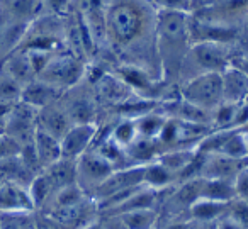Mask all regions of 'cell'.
<instances>
[{"mask_svg": "<svg viewBox=\"0 0 248 229\" xmlns=\"http://www.w3.org/2000/svg\"><path fill=\"white\" fill-rule=\"evenodd\" d=\"M156 9L152 0L107 2V45L119 53H138L146 45L155 46Z\"/></svg>", "mask_w": 248, "mask_h": 229, "instance_id": "obj_1", "label": "cell"}, {"mask_svg": "<svg viewBox=\"0 0 248 229\" xmlns=\"http://www.w3.org/2000/svg\"><path fill=\"white\" fill-rule=\"evenodd\" d=\"M155 45L162 75L167 78H179L184 61L192 46L190 14L165 11L156 12Z\"/></svg>", "mask_w": 248, "mask_h": 229, "instance_id": "obj_2", "label": "cell"}, {"mask_svg": "<svg viewBox=\"0 0 248 229\" xmlns=\"http://www.w3.org/2000/svg\"><path fill=\"white\" fill-rule=\"evenodd\" d=\"M234 53L230 43H214V41H201L194 43L189 49L186 61H184L182 72L192 66L196 72L194 76L201 73H221L233 65ZM180 72V75H182Z\"/></svg>", "mask_w": 248, "mask_h": 229, "instance_id": "obj_3", "label": "cell"}, {"mask_svg": "<svg viewBox=\"0 0 248 229\" xmlns=\"http://www.w3.org/2000/svg\"><path fill=\"white\" fill-rule=\"evenodd\" d=\"M85 76V63L82 58L73 55L70 49H60L53 55L46 68L38 75V78L68 92L80 83Z\"/></svg>", "mask_w": 248, "mask_h": 229, "instance_id": "obj_4", "label": "cell"}, {"mask_svg": "<svg viewBox=\"0 0 248 229\" xmlns=\"http://www.w3.org/2000/svg\"><path fill=\"white\" fill-rule=\"evenodd\" d=\"M179 97L197 109L211 114L223 104L221 73H201L186 80Z\"/></svg>", "mask_w": 248, "mask_h": 229, "instance_id": "obj_5", "label": "cell"}, {"mask_svg": "<svg viewBox=\"0 0 248 229\" xmlns=\"http://www.w3.org/2000/svg\"><path fill=\"white\" fill-rule=\"evenodd\" d=\"M38 133V109L19 100L5 117V134L11 136L21 148L34 143Z\"/></svg>", "mask_w": 248, "mask_h": 229, "instance_id": "obj_6", "label": "cell"}, {"mask_svg": "<svg viewBox=\"0 0 248 229\" xmlns=\"http://www.w3.org/2000/svg\"><path fill=\"white\" fill-rule=\"evenodd\" d=\"M116 170L112 163L102 158L95 150H89L77 158V183L92 195Z\"/></svg>", "mask_w": 248, "mask_h": 229, "instance_id": "obj_7", "label": "cell"}, {"mask_svg": "<svg viewBox=\"0 0 248 229\" xmlns=\"http://www.w3.org/2000/svg\"><path fill=\"white\" fill-rule=\"evenodd\" d=\"M107 2L109 0H73L72 2V11L83 22L97 48L100 46V43H107Z\"/></svg>", "mask_w": 248, "mask_h": 229, "instance_id": "obj_8", "label": "cell"}, {"mask_svg": "<svg viewBox=\"0 0 248 229\" xmlns=\"http://www.w3.org/2000/svg\"><path fill=\"white\" fill-rule=\"evenodd\" d=\"M143 177H145V165H131V167L116 168L110 173V177L93 192L90 197L93 202H100L104 198H109L112 195L119 194L123 190H128L133 187H140L143 183Z\"/></svg>", "mask_w": 248, "mask_h": 229, "instance_id": "obj_9", "label": "cell"}, {"mask_svg": "<svg viewBox=\"0 0 248 229\" xmlns=\"http://www.w3.org/2000/svg\"><path fill=\"white\" fill-rule=\"evenodd\" d=\"M99 133L95 122H78L72 124L66 134L62 137V156L77 160L83 153L93 148V141Z\"/></svg>", "mask_w": 248, "mask_h": 229, "instance_id": "obj_10", "label": "cell"}, {"mask_svg": "<svg viewBox=\"0 0 248 229\" xmlns=\"http://www.w3.org/2000/svg\"><path fill=\"white\" fill-rule=\"evenodd\" d=\"M95 100L97 104H109V106L119 107L126 104L129 99L135 97V92L128 83L121 80L116 73H104L95 83Z\"/></svg>", "mask_w": 248, "mask_h": 229, "instance_id": "obj_11", "label": "cell"}, {"mask_svg": "<svg viewBox=\"0 0 248 229\" xmlns=\"http://www.w3.org/2000/svg\"><path fill=\"white\" fill-rule=\"evenodd\" d=\"M248 163V158H231L223 154H204L201 177L234 180L238 171Z\"/></svg>", "mask_w": 248, "mask_h": 229, "instance_id": "obj_12", "label": "cell"}, {"mask_svg": "<svg viewBox=\"0 0 248 229\" xmlns=\"http://www.w3.org/2000/svg\"><path fill=\"white\" fill-rule=\"evenodd\" d=\"M72 124L73 122L70 119L68 112L62 106V100L38 110V129L51 134L60 141L66 134V131L72 127Z\"/></svg>", "mask_w": 248, "mask_h": 229, "instance_id": "obj_13", "label": "cell"}, {"mask_svg": "<svg viewBox=\"0 0 248 229\" xmlns=\"http://www.w3.org/2000/svg\"><path fill=\"white\" fill-rule=\"evenodd\" d=\"M63 95H65V92L62 89H58V87L51 85V83L45 82L41 78H36L22 89L21 100L39 110L43 107L60 102L63 99Z\"/></svg>", "mask_w": 248, "mask_h": 229, "instance_id": "obj_14", "label": "cell"}, {"mask_svg": "<svg viewBox=\"0 0 248 229\" xmlns=\"http://www.w3.org/2000/svg\"><path fill=\"white\" fill-rule=\"evenodd\" d=\"M223 83V102L240 106L248 97V75L238 66L230 65L224 72H221Z\"/></svg>", "mask_w": 248, "mask_h": 229, "instance_id": "obj_15", "label": "cell"}, {"mask_svg": "<svg viewBox=\"0 0 248 229\" xmlns=\"http://www.w3.org/2000/svg\"><path fill=\"white\" fill-rule=\"evenodd\" d=\"M41 15V0H7L2 5L0 17L16 24H32Z\"/></svg>", "mask_w": 248, "mask_h": 229, "instance_id": "obj_16", "label": "cell"}, {"mask_svg": "<svg viewBox=\"0 0 248 229\" xmlns=\"http://www.w3.org/2000/svg\"><path fill=\"white\" fill-rule=\"evenodd\" d=\"M34 205L29 197L28 187L5 182L0 188V214L4 212H32Z\"/></svg>", "mask_w": 248, "mask_h": 229, "instance_id": "obj_17", "label": "cell"}, {"mask_svg": "<svg viewBox=\"0 0 248 229\" xmlns=\"http://www.w3.org/2000/svg\"><path fill=\"white\" fill-rule=\"evenodd\" d=\"M0 66H2L16 82L21 83L22 89H24L28 83H31L32 80L38 78L31 61H29L28 53H26L24 49H16L11 56H7V58L4 60V63Z\"/></svg>", "mask_w": 248, "mask_h": 229, "instance_id": "obj_18", "label": "cell"}, {"mask_svg": "<svg viewBox=\"0 0 248 229\" xmlns=\"http://www.w3.org/2000/svg\"><path fill=\"white\" fill-rule=\"evenodd\" d=\"M43 173L51 182L55 192H58L60 188L66 187V185L77 183V160L62 156L58 161H55L48 168H45Z\"/></svg>", "mask_w": 248, "mask_h": 229, "instance_id": "obj_19", "label": "cell"}, {"mask_svg": "<svg viewBox=\"0 0 248 229\" xmlns=\"http://www.w3.org/2000/svg\"><path fill=\"white\" fill-rule=\"evenodd\" d=\"M34 150L38 154V160L41 163L43 170L58 161L62 158V141L56 139L55 136L38 129L34 137Z\"/></svg>", "mask_w": 248, "mask_h": 229, "instance_id": "obj_20", "label": "cell"}, {"mask_svg": "<svg viewBox=\"0 0 248 229\" xmlns=\"http://www.w3.org/2000/svg\"><path fill=\"white\" fill-rule=\"evenodd\" d=\"M201 198L231 204V202L236 198L233 180H224V178H204L202 177Z\"/></svg>", "mask_w": 248, "mask_h": 229, "instance_id": "obj_21", "label": "cell"}, {"mask_svg": "<svg viewBox=\"0 0 248 229\" xmlns=\"http://www.w3.org/2000/svg\"><path fill=\"white\" fill-rule=\"evenodd\" d=\"M228 211H230V204L199 198L189 207V215L194 222H216L217 219L226 215Z\"/></svg>", "mask_w": 248, "mask_h": 229, "instance_id": "obj_22", "label": "cell"}, {"mask_svg": "<svg viewBox=\"0 0 248 229\" xmlns=\"http://www.w3.org/2000/svg\"><path fill=\"white\" fill-rule=\"evenodd\" d=\"M117 219L123 229H155L158 224V212L156 209H141V211H129L123 214L112 215Z\"/></svg>", "mask_w": 248, "mask_h": 229, "instance_id": "obj_23", "label": "cell"}, {"mask_svg": "<svg viewBox=\"0 0 248 229\" xmlns=\"http://www.w3.org/2000/svg\"><path fill=\"white\" fill-rule=\"evenodd\" d=\"M175 175L170 170H167L158 160L152 161V163L145 165V177H143V183L146 187L156 188V190H165V188L172 187L175 183Z\"/></svg>", "mask_w": 248, "mask_h": 229, "instance_id": "obj_24", "label": "cell"}, {"mask_svg": "<svg viewBox=\"0 0 248 229\" xmlns=\"http://www.w3.org/2000/svg\"><path fill=\"white\" fill-rule=\"evenodd\" d=\"M167 119H169V117L156 109L145 114V116L138 117V119H136L138 136L148 137V139H158L163 127H165V124H167Z\"/></svg>", "mask_w": 248, "mask_h": 229, "instance_id": "obj_25", "label": "cell"}, {"mask_svg": "<svg viewBox=\"0 0 248 229\" xmlns=\"http://www.w3.org/2000/svg\"><path fill=\"white\" fill-rule=\"evenodd\" d=\"M109 137L117 143L121 148H126L138 137V129H136V119H129V117H121V121L112 127L109 133Z\"/></svg>", "mask_w": 248, "mask_h": 229, "instance_id": "obj_26", "label": "cell"}, {"mask_svg": "<svg viewBox=\"0 0 248 229\" xmlns=\"http://www.w3.org/2000/svg\"><path fill=\"white\" fill-rule=\"evenodd\" d=\"M22 85L16 82L2 66H0V104L14 106L21 100Z\"/></svg>", "mask_w": 248, "mask_h": 229, "instance_id": "obj_27", "label": "cell"}, {"mask_svg": "<svg viewBox=\"0 0 248 229\" xmlns=\"http://www.w3.org/2000/svg\"><path fill=\"white\" fill-rule=\"evenodd\" d=\"M152 4L156 11L165 12L194 14L196 11H199V0H152Z\"/></svg>", "mask_w": 248, "mask_h": 229, "instance_id": "obj_28", "label": "cell"}, {"mask_svg": "<svg viewBox=\"0 0 248 229\" xmlns=\"http://www.w3.org/2000/svg\"><path fill=\"white\" fill-rule=\"evenodd\" d=\"M73 0H41V15L65 17L72 9Z\"/></svg>", "mask_w": 248, "mask_h": 229, "instance_id": "obj_29", "label": "cell"}, {"mask_svg": "<svg viewBox=\"0 0 248 229\" xmlns=\"http://www.w3.org/2000/svg\"><path fill=\"white\" fill-rule=\"evenodd\" d=\"M21 150L22 148L19 146V143H16L11 136H7V134L0 136V161L17 156V154H21Z\"/></svg>", "mask_w": 248, "mask_h": 229, "instance_id": "obj_30", "label": "cell"}, {"mask_svg": "<svg viewBox=\"0 0 248 229\" xmlns=\"http://www.w3.org/2000/svg\"><path fill=\"white\" fill-rule=\"evenodd\" d=\"M233 183H234V194H236L238 200L248 202V163L238 171Z\"/></svg>", "mask_w": 248, "mask_h": 229, "instance_id": "obj_31", "label": "cell"}, {"mask_svg": "<svg viewBox=\"0 0 248 229\" xmlns=\"http://www.w3.org/2000/svg\"><path fill=\"white\" fill-rule=\"evenodd\" d=\"M228 214H230L231 217L236 219V221L240 222L245 229H248V202L234 198V200L230 204V211H228Z\"/></svg>", "mask_w": 248, "mask_h": 229, "instance_id": "obj_32", "label": "cell"}, {"mask_svg": "<svg viewBox=\"0 0 248 229\" xmlns=\"http://www.w3.org/2000/svg\"><path fill=\"white\" fill-rule=\"evenodd\" d=\"M214 229H245V228L234 217H231L230 214H226L221 219H217L216 224H214Z\"/></svg>", "mask_w": 248, "mask_h": 229, "instance_id": "obj_33", "label": "cell"}, {"mask_svg": "<svg viewBox=\"0 0 248 229\" xmlns=\"http://www.w3.org/2000/svg\"><path fill=\"white\" fill-rule=\"evenodd\" d=\"M194 224L196 222L190 219V221H173L167 226L165 229H194Z\"/></svg>", "mask_w": 248, "mask_h": 229, "instance_id": "obj_34", "label": "cell"}, {"mask_svg": "<svg viewBox=\"0 0 248 229\" xmlns=\"http://www.w3.org/2000/svg\"><path fill=\"white\" fill-rule=\"evenodd\" d=\"M233 65L238 66L240 70H243L248 75V55H236L233 60Z\"/></svg>", "mask_w": 248, "mask_h": 229, "instance_id": "obj_35", "label": "cell"}, {"mask_svg": "<svg viewBox=\"0 0 248 229\" xmlns=\"http://www.w3.org/2000/svg\"><path fill=\"white\" fill-rule=\"evenodd\" d=\"M80 229H104V226L99 221H89L85 226H82Z\"/></svg>", "mask_w": 248, "mask_h": 229, "instance_id": "obj_36", "label": "cell"}, {"mask_svg": "<svg viewBox=\"0 0 248 229\" xmlns=\"http://www.w3.org/2000/svg\"><path fill=\"white\" fill-rule=\"evenodd\" d=\"M240 36L245 39V41H248V17H247V21H245V24H243V34H240Z\"/></svg>", "mask_w": 248, "mask_h": 229, "instance_id": "obj_37", "label": "cell"}, {"mask_svg": "<svg viewBox=\"0 0 248 229\" xmlns=\"http://www.w3.org/2000/svg\"><path fill=\"white\" fill-rule=\"evenodd\" d=\"M0 2H2V5H4V4H5V2H7V0H0Z\"/></svg>", "mask_w": 248, "mask_h": 229, "instance_id": "obj_38", "label": "cell"}, {"mask_svg": "<svg viewBox=\"0 0 248 229\" xmlns=\"http://www.w3.org/2000/svg\"><path fill=\"white\" fill-rule=\"evenodd\" d=\"M0 11H2V2H0Z\"/></svg>", "mask_w": 248, "mask_h": 229, "instance_id": "obj_39", "label": "cell"}]
</instances>
